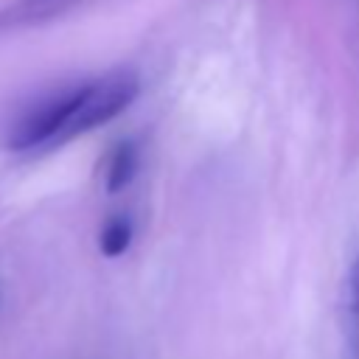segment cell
I'll list each match as a JSON object with an SVG mask.
<instances>
[{
  "label": "cell",
  "instance_id": "cell-1",
  "mask_svg": "<svg viewBox=\"0 0 359 359\" xmlns=\"http://www.w3.org/2000/svg\"><path fill=\"white\" fill-rule=\"evenodd\" d=\"M81 84H67L48 90L28 104H22L3 129V146L8 151H34V149H50L67 123L76 101H79Z\"/></svg>",
  "mask_w": 359,
  "mask_h": 359
},
{
  "label": "cell",
  "instance_id": "cell-2",
  "mask_svg": "<svg viewBox=\"0 0 359 359\" xmlns=\"http://www.w3.org/2000/svg\"><path fill=\"white\" fill-rule=\"evenodd\" d=\"M140 93V79L135 70L129 67H115L93 81H84L81 84V93H79V101L67 118V123L62 126L59 137L53 146L59 143H67L95 126H104L109 123L112 118H118Z\"/></svg>",
  "mask_w": 359,
  "mask_h": 359
},
{
  "label": "cell",
  "instance_id": "cell-3",
  "mask_svg": "<svg viewBox=\"0 0 359 359\" xmlns=\"http://www.w3.org/2000/svg\"><path fill=\"white\" fill-rule=\"evenodd\" d=\"M137 174V146L135 140H121L112 154H109V165H107V191L118 194L123 191L132 177Z\"/></svg>",
  "mask_w": 359,
  "mask_h": 359
},
{
  "label": "cell",
  "instance_id": "cell-4",
  "mask_svg": "<svg viewBox=\"0 0 359 359\" xmlns=\"http://www.w3.org/2000/svg\"><path fill=\"white\" fill-rule=\"evenodd\" d=\"M129 244H132V222L126 216H112L104 224L101 236H98L101 252L107 258H118V255H123L129 250Z\"/></svg>",
  "mask_w": 359,
  "mask_h": 359
}]
</instances>
